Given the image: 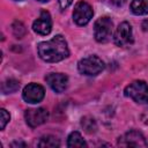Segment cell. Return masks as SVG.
Segmentation results:
<instances>
[{
	"mask_svg": "<svg viewBox=\"0 0 148 148\" xmlns=\"http://www.w3.org/2000/svg\"><path fill=\"white\" fill-rule=\"evenodd\" d=\"M60 142L57 138L52 136V135H46L40 138L39 142H38V147H43V148H53V147H59Z\"/></svg>",
	"mask_w": 148,
	"mask_h": 148,
	"instance_id": "obj_15",
	"label": "cell"
},
{
	"mask_svg": "<svg viewBox=\"0 0 148 148\" xmlns=\"http://www.w3.org/2000/svg\"><path fill=\"white\" fill-rule=\"evenodd\" d=\"M47 84L52 88V90H54L56 92H62L66 88H67V83H68V79L65 74L61 73H50L46 75L45 77Z\"/></svg>",
	"mask_w": 148,
	"mask_h": 148,
	"instance_id": "obj_11",
	"label": "cell"
},
{
	"mask_svg": "<svg viewBox=\"0 0 148 148\" xmlns=\"http://www.w3.org/2000/svg\"><path fill=\"white\" fill-rule=\"evenodd\" d=\"M125 95L136 103H145L148 101V84L141 80L133 81L125 88Z\"/></svg>",
	"mask_w": 148,
	"mask_h": 148,
	"instance_id": "obj_4",
	"label": "cell"
},
{
	"mask_svg": "<svg viewBox=\"0 0 148 148\" xmlns=\"http://www.w3.org/2000/svg\"><path fill=\"white\" fill-rule=\"evenodd\" d=\"M51 28H52V21H51L50 13L46 10H42L39 17L36 18L32 23L34 31L39 35H47L50 34Z\"/></svg>",
	"mask_w": 148,
	"mask_h": 148,
	"instance_id": "obj_10",
	"label": "cell"
},
{
	"mask_svg": "<svg viewBox=\"0 0 148 148\" xmlns=\"http://www.w3.org/2000/svg\"><path fill=\"white\" fill-rule=\"evenodd\" d=\"M15 146H25V145L22 143V142H21V143H20V142H14V143L12 145V147H15Z\"/></svg>",
	"mask_w": 148,
	"mask_h": 148,
	"instance_id": "obj_22",
	"label": "cell"
},
{
	"mask_svg": "<svg viewBox=\"0 0 148 148\" xmlns=\"http://www.w3.org/2000/svg\"><path fill=\"white\" fill-rule=\"evenodd\" d=\"M119 146L124 147H147L148 143L145 136L138 131H130L118 141Z\"/></svg>",
	"mask_w": 148,
	"mask_h": 148,
	"instance_id": "obj_8",
	"label": "cell"
},
{
	"mask_svg": "<svg viewBox=\"0 0 148 148\" xmlns=\"http://www.w3.org/2000/svg\"><path fill=\"white\" fill-rule=\"evenodd\" d=\"M142 28H143L145 31H148V21H145V22L142 23Z\"/></svg>",
	"mask_w": 148,
	"mask_h": 148,
	"instance_id": "obj_21",
	"label": "cell"
},
{
	"mask_svg": "<svg viewBox=\"0 0 148 148\" xmlns=\"http://www.w3.org/2000/svg\"><path fill=\"white\" fill-rule=\"evenodd\" d=\"M20 88V83L18 81L14 80V79H9L2 82L1 84V91L3 94H9V92H14L16 90H18Z\"/></svg>",
	"mask_w": 148,
	"mask_h": 148,
	"instance_id": "obj_14",
	"label": "cell"
},
{
	"mask_svg": "<svg viewBox=\"0 0 148 148\" xmlns=\"http://www.w3.org/2000/svg\"><path fill=\"white\" fill-rule=\"evenodd\" d=\"M77 68L81 74L92 76V75H97L98 73H101L103 71L104 62L97 56H89L79 61Z\"/></svg>",
	"mask_w": 148,
	"mask_h": 148,
	"instance_id": "obj_3",
	"label": "cell"
},
{
	"mask_svg": "<svg viewBox=\"0 0 148 148\" xmlns=\"http://www.w3.org/2000/svg\"><path fill=\"white\" fill-rule=\"evenodd\" d=\"M16 1H22V0H16Z\"/></svg>",
	"mask_w": 148,
	"mask_h": 148,
	"instance_id": "obj_24",
	"label": "cell"
},
{
	"mask_svg": "<svg viewBox=\"0 0 148 148\" xmlns=\"http://www.w3.org/2000/svg\"><path fill=\"white\" fill-rule=\"evenodd\" d=\"M81 126L83 127V130L87 132V133H95L96 130H97V125H96V121L94 118L91 117H83L82 120H81Z\"/></svg>",
	"mask_w": 148,
	"mask_h": 148,
	"instance_id": "obj_16",
	"label": "cell"
},
{
	"mask_svg": "<svg viewBox=\"0 0 148 148\" xmlns=\"http://www.w3.org/2000/svg\"><path fill=\"white\" fill-rule=\"evenodd\" d=\"M37 1H39V2H46V1H49V0H37Z\"/></svg>",
	"mask_w": 148,
	"mask_h": 148,
	"instance_id": "obj_23",
	"label": "cell"
},
{
	"mask_svg": "<svg viewBox=\"0 0 148 148\" xmlns=\"http://www.w3.org/2000/svg\"><path fill=\"white\" fill-rule=\"evenodd\" d=\"M39 57L46 62H57L68 57L69 51L65 38L61 35L54 36L47 42H42L37 46Z\"/></svg>",
	"mask_w": 148,
	"mask_h": 148,
	"instance_id": "obj_1",
	"label": "cell"
},
{
	"mask_svg": "<svg viewBox=\"0 0 148 148\" xmlns=\"http://www.w3.org/2000/svg\"><path fill=\"white\" fill-rule=\"evenodd\" d=\"M67 146L71 148H82V147H87V143L82 139V136L79 132H72L68 135Z\"/></svg>",
	"mask_w": 148,
	"mask_h": 148,
	"instance_id": "obj_13",
	"label": "cell"
},
{
	"mask_svg": "<svg viewBox=\"0 0 148 148\" xmlns=\"http://www.w3.org/2000/svg\"><path fill=\"white\" fill-rule=\"evenodd\" d=\"M113 23L110 17L104 16L98 18L94 25V36L98 43H106L112 37Z\"/></svg>",
	"mask_w": 148,
	"mask_h": 148,
	"instance_id": "obj_2",
	"label": "cell"
},
{
	"mask_svg": "<svg viewBox=\"0 0 148 148\" xmlns=\"http://www.w3.org/2000/svg\"><path fill=\"white\" fill-rule=\"evenodd\" d=\"M0 116H1V120H0V127H1V130H3L5 127H6V124L9 121V118H10V116H9V113L5 110V109H1L0 110Z\"/></svg>",
	"mask_w": 148,
	"mask_h": 148,
	"instance_id": "obj_18",
	"label": "cell"
},
{
	"mask_svg": "<svg viewBox=\"0 0 148 148\" xmlns=\"http://www.w3.org/2000/svg\"><path fill=\"white\" fill-rule=\"evenodd\" d=\"M25 121L30 127H37L42 124H44L47 120L49 113L45 109L38 108V109H29L24 113Z\"/></svg>",
	"mask_w": 148,
	"mask_h": 148,
	"instance_id": "obj_9",
	"label": "cell"
},
{
	"mask_svg": "<svg viewBox=\"0 0 148 148\" xmlns=\"http://www.w3.org/2000/svg\"><path fill=\"white\" fill-rule=\"evenodd\" d=\"M58 2H59L60 8L61 9H65V8H67L72 3V0H58Z\"/></svg>",
	"mask_w": 148,
	"mask_h": 148,
	"instance_id": "obj_19",
	"label": "cell"
},
{
	"mask_svg": "<svg viewBox=\"0 0 148 148\" xmlns=\"http://www.w3.org/2000/svg\"><path fill=\"white\" fill-rule=\"evenodd\" d=\"M44 95H45L44 88L37 83H30V84L25 86L23 89V92H22L23 99L31 104L40 102L44 98Z\"/></svg>",
	"mask_w": 148,
	"mask_h": 148,
	"instance_id": "obj_7",
	"label": "cell"
},
{
	"mask_svg": "<svg viewBox=\"0 0 148 148\" xmlns=\"http://www.w3.org/2000/svg\"><path fill=\"white\" fill-rule=\"evenodd\" d=\"M113 40L117 46H126V45L132 44L133 34H132V27L128 22H121L118 25L114 32Z\"/></svg>",
	"mask_w": 148,
	"mask_h": 148,
	"instance_id": "obj_6",
	"label": "cell"
},
{
	"mask_svg": "<svg viewBox=\"0 0 148 148\" xmlns=\"http://www.w3.org/2000/svg\"><path fill=\"white\" fill-rule=\"evenodd\" d=\"M113 1V3L116 5V6H123L127 0H112Z\"/></svg>",
	"mask_w": 148,
	"mask_h": 148,
	"instance_id": "obj_20",
	"label": "cell"
},
{
	"mask_svg": "<svg viewBox=\"0 0 148 148\" xmlns=\"http://www.w3.org/2000/svg\"><path fill=\"white\" fill-rule=\"evenodd\" d=\"M13 32H14V35L17 37V38H21L23 35H24V32H25V29H24V25L21 23V22H15L14 24H13Z\"/></svg>",
	"mask_w": 148,
	"mask_h": 148,
	"instance_id": "obj_17",
	"label": "cell"
},
{
	"mask_svg": "<svg viewBox=\"0 0 148 148\" xmlns=\"http://www.w3.org/2000/svg\"><path fill=\"white\" fill-rule=\"evenodd\" d=\"M92 17V8L86 1H79L73 12V20L79 25H86Z\"/></svg>",
	"mask_w": 148,
	"mask_h": 148,
	"instance_id": "obj_5",
	"label": "cell"
},
{
	"mask_svg": "<svg viewBox=\"0 0 148 148\" xmlns=\"http://www.w3.org/2000/svg\"><path fill=\"white\" fill-rule=\"evenodd\" d=\"M131 10L135 15H146L148 13V0H132Z\"/></svg>",
	"mask_w": 148,
	"mask_h": 148,
	"instance_id": "obj_12",
	"label": "cell"
}]
</instances>
